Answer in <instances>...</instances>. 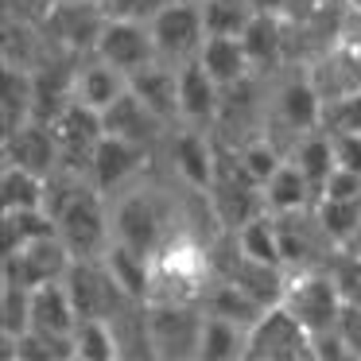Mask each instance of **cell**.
I'll use <instances>...</instances> for the list:
<instances>
[{
    "label": "cell",
    "mask_w": 361,
    "mask_h": 361,
    "mask_svg": "<svg viewBox=\"0 0 361 361\" xmlns=\"http://www.w3.org/2000/svg\"><path fill=\"white\" fill-rule=\"evenodd\" d=\"M152 276H156V295L152 299H187V303H198L214 280V264H210L206 245H198L187 233H171L159 245L156 257H152Z\"/></svg>",
    "instance_id": "1"
},
{
    "label": "cell",
    "mask_w": 361,
    "mask_h": 361,
    "mask_svg": "<svg viewBox=\"0 0 361 361\" xmlns=\"http://www.w3.org/2000/svg\"><path fill=\"white\" fill-rule=\"evenodd\" d=\"M280 303L303 322L311 338L338 330V319L345 311L342 288H338L330 268H299L295 276H288V288H283Z\"/></svg>",
    "instance_id": "2"
},
{
    "label": "cell",
    "mask_w": 361,
    "mask_h": 361,
    "mask_svg": "<svg viewBox=\"0 0 361 361\" xmlns=\"http://www.w3.org/2000/svg\"><path fill=\"white\" fill-rule=\"evenodd\" d=\"M167 210L148 187L133 183L121 195H113V241L128 245L140 257H156L159 245L167 241Z\"/></svg>",
    "instance_id": "3"
},
{
    "label": "cell",
    "mask_w": 361,
    "mask_h": 361,
    "mask_svg": "<svg viewBox=\"0 0 361 361\" xmlns=\"http://www.w3.org/2000/svg\"><path fill=\"white\" fill-rule=\"evenodd\" d=\"M202 303L187 299H148V342L152 357H198L202 338Z\"/></svg>",
    "instance_id": "4"
},
{
    "label": "cell",
    "mask_w": 361,
    "mask_h": 361,
    "mask_svg": "<svg viewBox=\"0 0 361 361\" xmlns=\"http://www.w3.org/2000/svg\"><path fill=\"white\" fill-rule=\"evenodd\" d=\"M314 357V338L283 303L264 307L245 338V361H307Z\"/></svg>",
    "instance_id": "5"
},
{
    "label": "cell",
    "mask_w": 361,
    "mask_h": 361,
    "mask_svg": "<svg viewBox=\"0 0 361 361\" xmlns=\"http://www.w3.org/2000/svg\"><path fill=\"white\" fill-rule=\"evenodd\" d=\"M156 55L171 66H183L198 59L206 43V24H202V4L198 0H167L159 16L148 24Z\"/></svg>",
    "instance_id": "6"
},
{
    "label": "cell",
    "mask_w": 361,
    "mask_h": 361,
    "mask_svg": "<svg viewBox=\"0 0 361 361\" xmlns=\"http://www.w3.org/2000/svg\"><path fill=\"white\" fill-rule=\"evenodd\" d=\"M66 288H71V299L78 307V319H113L128 303H136V299L125 295V288L109 272L105 257L74 260L71 272H66Z\"/></svg>",
    "instance_id": "7"
},
{
    "label": "cell",
    "mask_w": 361,
    "mask_h": 361,
    "mask_svg": "<svg viewBox=\"0 0 361 361\" xmlns=\"http://www.w3.org/2000/svg\"><path fill=\"white\" fill-rule=\"evenodd\" d=\"M71 264H74V252L66 249V241L59 233H51V237H39V241L24 245L16 252H0V268H4L0 280H16L24 288H39L47 280H66Z\"/></svg>",
    "instance_id": "8"
},
{
    "label": "cell",
    "mask_w": 361,
    "mask_h": 361,
    "mask_svg": "<svg viewBox=\"0 0 361 361\" xmlns=\"http://www.w3.org/2000/svg\"><path fill=\"white\" fill-rule=\"evenodd\" d=\"M152 148L133 140H121V136H102V144L94 148V159H90V183H94L102 195H121L125 187H133L140 179V171L148 167Z\"/></svg>",
    "instance_id": "9"
},
{
    "label": "cell",
    "mask_w": 361,
    "mask_h": 361,
    "mask_svg": "<svg viewBox=\"0 0 361 361\" xmlns=\"http://www.w3.org/2000/svg\"><path fill=\"white\" fill-rule=\"evenodd\" d=\"M55 136H59V148H63V171H74V175H86L90 179V159H94V148L105 136L102 113L74 97V102L59 113Z\"/></svg>",
    "instance_id": "10"
},
{
    "label": "cell",
    "mask_w": 361,
    "mask_h": 361,
    "mask_svg": "<svg viewBox=\"0 0 361 361\" xmlns=\"http://www.w3.org/2000/svg\"><path fill=\"white\" fill-rule=\"evenodd\" d=\"M97 59H105L109 66L125 74H136L144 71L148 63H156V43H152V32L148 24H136V20H105L102 35H97V47H94Z\"/></svg>",
    "instance_id": "11"
},
{
    "label": "cell",
    "mask_w": 361,
    "mask_h": 361,
    "mask_svg": "<svg viewBox=\"0 0 361 361\" xmlns=\"http://www.w3.org/2000/svg\"><path fill=\"white\" fill-rule=\"evenodd\" d=\"M167 156L171 167L179 171V179L195 190H210L214 171H218V148L210 144L206 128L198 125H183V128H167Z\"/></svg>",
    "instance_id": "12"
},
{
    "label": "cell",
    "mask_w": 361,
    "mask_h": 361,
    "mask_svg": "<svg viewBox=\"0 0 361 361\" xmlns=\"http://www.w3.org/2000/svg\"><path fill=\"white\" fill-rule=\"evenodd\" d=\"M0 148H4V164H20L43 179L63 167V148H59L55 125H47V121H27L16 133H4Z\"/></svg>",
    "instance_id": "13"
},
{
    "label": "cell",
    "mask_w": 361,
    "mask_h": 361,
    "mask_svg": "<svg viewBox=\"0 0 361 361\" xmlns=\"http://www.w3.org/2000/svg\"><path fill=\"white\" fill-rule=\"evenodd\" d=\"M276 121L283 128H291L295 140L322 128V94L311 74H291V78L280 82V90H276Z\"/></svg>",
    "instance_id": "14"
},
{
    "label": "cell",
    "mask_w": 361,
    "mask_h": 361,
    "mask_svg": "<svg viewBox=\"0 0 361 361\" xmlns=\"http://www.w3.org/2000/svg\"><path fill=\"white\" fill-rule=\"evenodd\" d=\"M102 121H105V133L109 136L144 144V148H156V144L167 140V121H159L156 113L133 94V90H125V94L102 113Z\"/></svg>",
    "instance_id": "15"
},
{
    "label": "cell",
    "mask_w": 361,
    "mask_h": 361,
    "mask_svg": "<svg viewBox=\"0 0 361 361\" xmlns=\"http://www.w3.org/2000/svg\"><path fill=\"white\" fill-rule=\"evenodd\" d=\"M221 117V86L206 74L198 59L179 66V121L183 125L210 128Z\"/></svg>",
    "instance_id": "16"
},
{
    "label": "cell",
    "mask_w": 361,
    "mask_h": 361,
    "mask_svg": "<svg viewBox=\"0 0 361 361\" xmlns=\"http://www.w3.org/2000/svg\"><path fill=\"white\" fill-rule=\"evenodd\" d=\"M128 90H133L159 121H167V125L179 121V66L156 59V63H148L144 71L128 74Z\"/></svg>",
    "instance_id": "17"
},
{
    "label": "cell",
    "mask_w": 361,
    "mask_h": 361,
    "mask_svg": "<svg viewBox=\"0 0 361 361\" xmlns=\"http://www.w3.org/2000/svg\"><path fill=\"white\" fill-rule=\"evenodd\" d=\"M74 326H78V307H74V299H71L66 280L39 283V288L32 291V330L71 338Z\"/></svg>",
    "instance_id": "18"
},
{
    "label": "cell",
    "mask_w": 361,
    "mask_h": 361,
    "mask_svg": "<svg viewBox=\"0 0 361 361\" xmlns=\"http://www.w3.org/2000/svg\"><path fill=\"white\" fill-rule=\"evenodd\" d=\"M125 90H128V74H125V71L109 66L105 59H97V55H86V59H82L78 82H74V97H78V102H86L90 109L105 113L121 94H125Z\"/></svg>",
    "instance_id": "19"
},
{
    "label": "cell",
    "mask_w": 361,
    "mask_h": 361,
    "mask_svg": "<svg viewBox=\"0 0 361 361\" xmlns=\"http://www.w3.org/2000/svg\"><path fill=\"white\" fill-rule=\"evenodd\" d=\"M283 12H252V20L241 32V47L249 55L252 71H272L283 59Z\"/></svg>",
    "instance_id": "20"
},
{
    "label": "cell",
    "mask_w": 361,
    "mask_h": 361,
    "mask_svg": "<svg viewBox=\"0 0 361 361\" xmlns=\"http://www.w3.org/2000/svg\"><path fill=\"white\" fill-rule=\"evenodd\" d=\"M198 63L206 66V74H210L221 90H233L237 82H245L252 74L249 55H245L237 35H206L202 51H198Z\"/></svg>",
    "instance_id": "21"
},
{
    "label": "cell",
    "mask_w": 361,
    "mask_h": 361,
    "mask_svg": "<svg viewBox=\"0 0 361 361\" xmlns=\"http://www.w3.org/2000/svg\"><path fill=\"white\" fill-rule=\"evenodd\" d=\"M260 195H264V206L272 214H295V210L314 206V190L307 183V175L295 167V159H283L272 179L260 187Z\"/></svg>",
    "instance_id": "22"
},
{
    "label": "cell",
    "mask_w": 361,
    "mask_h": 361,
    "mask_svg": "<svg viewBox=\"0 0 361 361\" xmlns=\"http://www.w3.org/2000/svg\"><path fill=\"white\" fill-rule=\"evenodd\" d=\"M59 233V221L47 206H27V210H4L0 214V252H16L39 237Z\"/></svg>",
    "instance_id": "23"
},
{
    "label": "cell",
    "mask_w": 361,
    "mask_h": 361,
    "mask_svg": "<svg viewBox=\"0 0 361 361\" xmlns=\"http://www.w3.org/2000/svg\"><path fill=\"white\" fill-rule=\"evenodd\" d=\"M105 264H109V272L117 276V283L125 288L128 299L148 303V299L156 295V276H152V260L148 257H140V252H133L128 245L113 241L109 252H105Z\"/></svg>",
    "instance_id": "24"
},
{
    "label": "cell",
    "mask_w": 361,
    "mask_h": 361,
    "mask_svg": "<svg viewBox=\"0 0 361 361\" xmlns=\"http://www.w3.org/2000/svg\"><path fill=\"white\" fill-rule=\"evenodd\" d=\"M32 109H35V74H32V66L4 63V97H0L4 133H16L20 125H27V121H32Z\"/></svg>",
    "instance_id": "25"
},
{
    "label": "cell",
    "mask_w": 361,
    "mask_h": 361,
    "mask_svg": "<svg viewBox=\"0 0 361 361\" xmlns=\"http://www.w3.org/2000/svg\"><path fill=\"white\" fill-rule=\"evenodd\" d=\"M233 245L241 257L257 260V264H272L283 268V252H280V233H276V214L264 210L257 218H249L241 229H233Z\"/></svg>",
    "instance_id": "26"
},
{
    "label": "cell",
    "mask_w": 361,
    "mask_h": 361,
    "mask_svg": "<svg viewBox=\"0 0 361 361\" xmlns=\"http://www.w3.org/2000/svg\"><path fill=\"white\" fill-rule=\"evenodd\" d=\"M245 338L249 326L221 314L202 319V338H198V361H245Z\"/></svg>",
    "instance_id": "27"
},
{
    "label": "cell",
    "mask_w": 361,
    "mask_h": 361,
    "mask_svg": "<svg viewBox=\"0 0 361 361\" xmlns=\"http://www.w3.org/2000/svg\"><path fill=\"white\" fill-rule=\"evenodd\" d=\"M314 221H319L326 245L345 249L357 233L361 221V198H314Z\"/></svg>",
    "instance_id": "28"
},
{
    "label": "cell",
    "mask_w": 361,
    "mask_h": 361,
    "mask_svg": "<svg viewBox=\"0 0 361 361\" xmlns=\"http://www.w3.org/2000/svg\"><path fill=\"white\" fill-rule=\"evenodd\" d=\"M27 206H47V179L20 164L0 167V210H27Z\"/></svg>",
    "instance_id": "29"
},
{
    "label": "cell",
    "mask_w": 361,
    "mask_h": 361,
    "mask_svg": "<svg viewBox=\"0 0 361 361\" xmlns=\"http://www.w3.org/2000/svg\"><path fill=\"white\" fill-rule=\"evenodd\" d=\"M295 159V167L307 175V183H311L314 198H319L322 183H326V175L334 171V148H330V136L322 133V128H314V133L299 136L295 144H291V156Z\"/></svg>",
    "instance_id": "30"
},
{
    "label": "cell",
    "mask_w": 361,
    "mask_h": 361,
    "mask_svg": "<svg viewBox=\"0 0 361 361\" xmlns=\"http://www.w3.org/2000/svg\"><path fill=\"white\" fill-rule=\"evenodd\" d=\"M74 353L78 361H117L121 342L109 319H78L74 326Z\"/></svg>",
    "instance_id": "31"
},
{
    "label": "cell",
    "mask_w": 361,
    "mask_h": 361,
    "mask_svg": "<svg viewBox=\"0 0 361 361\" xmlns=\"http://www.w3.org/2000/svg\"><path fill=\"white\" fill-rule=\"evenodd\" d=\"M32 291L16 280H0V338H20L32 330Z\"/></svg>",
    "instance_id": "32"
},
{
    "label": "cell",
    "mask_w": 361,
    "mask_h": 361,
    "mask_svg": "<svg viewBox=\"0 0 361 361\" xmlns=\"http://www.w3.org/2000/svg\"><path fill=\"white\" fill-rule=\"evenodd\" d=\"M198 4H202L206 35H237V39H241L245 24L257 12L249 0H198Z\"/></svg>",
    "instance_id": "33"
},
{
    "label": "cell",
    "mask_w": 361,
    "mask_h": 361,
    "mask_svg": "<svg viewBox=\"0 0 361 361\" xmlns=\"http://www.w3.org/2000/svg\"><path fill=\"white\" fill-rule=\"evenodd\" d=\"M237 159H241V167L249 171V179L257 183V187H264V183L276 175V167H280L288 156L276 148L272 136H252V140L245 144L241 152H237Z\"/></svg>",
    "instance_id": "34"
},
{
    "label": "cell",
    "mask_w": 361,
    "mask_h": 361,
    "mask_svg": "<svg viewBox=\"0 0 361 361\" xmlns=\"http://www.w3.org/2000/svg\"><path fill=\"white\" fill-rule=\"evenodd\" d=\"M322 133H361V90L322 102Z\"/></svg>",
    "instance_id": "35"
},
{
    "label": "cell",
    "mask_w": 361,
    "mask_h": 361,
    "mask_svg": "<svg viewBox=\"0 0 361 361\" xmlns=\"http://www.w3.org/2000/svg\"><path fill=\"white\" fill-rule=\"evenodd\" d=\"M334 280H338V288H342V299L350 307H361V252H350V249H342V257L334 260Z\"/></svg>",
    "instance_id": "36"
},
{
    "label": "cell",
    "mask_w": 361,
    "mask_h": 361,
    "mask_svg": "<svg viewBox=\"0 0 361 361\" xmlns=\"http://www.w3.org/2000/svg\"><path fill=\"white\" fill-rule=\"evenodd\" d=\"M167 0H105L102 8L105 16L113 20H136V24H152V20L159 16V8H164Z\"/></svg>",
    "instance_id": "37"
},
{
    "label": "cell",
    "mask_w": 361,
    "mask_h": 361,
    "mask_svg": "<svg viewBox=\"0 0 361 361\" xmlns=\"http://www.w3.org/2000/svg\"><path fill=\"white\" fill-rule=\"evenodd\" d=\"M334 148V164L361 175V133H326Z\"/></svg>",
    "instance_id": "38"
},
{
    "label": "cell",
    "mask_w": 361,
    "mask_h": 361,
    "mask_svg": "<svg viewBox=\"0 0 361 361\" xmlns=\"http://www.w3.org/2000/svg\"><path fill=\"white\" fill-rule=\"evenodd\" d=\"M319 198H361V175L357 171H345V167L334 164V171L326 175Z\"/></svg>",
    "instance_id": "39"
},
{
    "label": "cell",
    "mask_w": 361,
    "mask_h": 361,
    "mask_svg": "<svg viewBox=\"0 0 361 361\" xmlns=\"http://www.w3.org/2000/svg\"><path fill=\"white\" fill-rule=\"evenodd\" d=\"M55 4H59V0H4V16L43 27V20L51 16V8H55Z\"/></svg>",
    "instance_id": "40"
},
{
    "label": "cell",
    "mask_w": 361,
    "mask_h": 361,
    "mask_svg": "<svg viewBox=\"0 0 361 361\" xmlns=\"http://www.w3.org/2000/svg\"><path fill=\"white\" fill-rule=\"evenodd\" d=\"M338 334L345 338V345H350L353 357H361V307H350V303H345L342 319H338Z\"/></svg>",
    "instance_id": "41"
},
{
    "label": "cell",
    "mask_w": 361,
    "mask_h": 361,
    "mask_svg": "<svg viewBox=\"0 0 361 361\" xmlns=\"http://www.w3.org/2000/svg\"><path fill=\"white\" fill-rule=\"evenodd\" d=\"M257 12H288V4L291 0H249Z\"/></svg>",
    "instance_id": "42"
},
{
    "label": "cell",
    "mask_w": 361,
    "mask_h": 361,
    "mask_svg": "<svg viewBox=\"0 0 361 361\" xmlns=\"http://www.w3.org/2000/svg\"><path fill=\"white\" fill-rule=\"evenodd\" d=\"M345 249H350V252H361V221H357V233H353V241L345 245Z\"/></svg>",
    "instance_id": "43"
}]
</instances>
